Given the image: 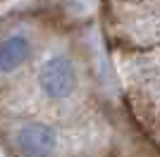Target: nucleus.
I'll return each instance as SVG.
<instances>
[{
    "label": "nucleus",
    "instance_id": "3",
    "mask_svg": "<svg viewBox=\"0 0 160 157\" xmlns=\"http://www.w3.org/2000/svg\"><path fill=\"white\" fill-rule=\"evenodd\" d=\"M29 55H31V45H29L27 36H22V33L7 36L0 43V72H14L19 64L29 59Z\"/></svg>",
    "mask_w": 160,
    "mask_h": 157
},
{
    "label": "nucleus",
    "instance_id": "2",
    "mask_svg": "<svg viewBox=\"0 0 160 157\" xmlns=\"http://www.w3.org/2000/svg\"><path fill=\"white\" fill-rule=\"evenodd\" d=\"M12 143L24 157H50L58 148V133L46 124H24L14 131Z\"/></svg>",
    "mask_w": 160,
    "mask_h": 157
},
{
    "label": "nucleus",
    "instance_id": "1",
    "mask_svg": "<svg viewBox=\"0 0 160 157\" xmlns=\"http://www.w3.org/2000/svg\"><path fill=\"white\" fill-rule=\"evenodd\" d=\"M38 86L48 98L53 100H65L69 98L77 88V72L74 64L65 55H53L43 62L38 72Z\"/></svg>",
    "mask_w": 160,
    "mask_h": 157
}]
</instances>
